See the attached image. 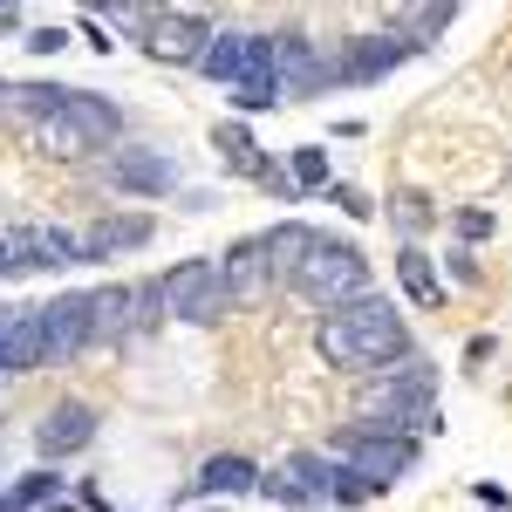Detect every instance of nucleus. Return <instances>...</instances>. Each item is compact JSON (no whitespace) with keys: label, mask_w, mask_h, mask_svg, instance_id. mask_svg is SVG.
<instances>
[{"label":"nucleus","mask_w":512,"mask_h":512,"mask_svg":"<svg viewBox=\"0 0 512 512\" xmlns=\"http://www.w3.org/2000/svg\"><path fill=\"white\" fill-rule=\"evenodd\" d=\"M246 62H253V35H212L205 55H198V69H205L212 82H226V89L246 76Z\"/></svg>","instance_id":"obj_18"},{"label":"nucleus","mask_w":512,"mask_h":512,"mask_svg":"<svg viewBox=\"0 0 512 512\" xmlns=\"http://www.w3.org/2000/svg\"><path fill=\"white\" fill-rule=\"evenodd\" d=\"M151 239V219L144 212H117V219H96L89 233H76L82 260H117V253H130V246H144Z\"/></svg>","instance_id":"obj_13"},{"label":"nucleus","mask_w":512,"mask_h":512,"mask_svg":"<svg viewBox=\"0 0 512 512\" xmlns=\"http://www.w3.org/2000/svg\"><path fill=\"white\" fill-rule=\"evenodd\" d=\"M233 103H239V110H274V103H280V82L274 76H239L233 82Z\"/></svg>","instance_id":"obj_25"},{"label":"nucleus","mask_w":512,"mask_h":512,"mask_svg":"<svg viewBox=\"0 0 512 512\" xmlns=\"http://www.w3.org/2000/svg\"><path fill=\"white\" fill-rule=\"evenodd\" d=\"M219 158L233 164L239 178H260V171H267V158H260V144H253L246 123H219Z\"/></svg>","instance_id":"obj_20"},{"label":"nucleus","mask_w":512,"mask_h":512,"mask_svg":"<svg viewBox=\"0 0 512 512\" xmlns=\"http://www.w3.org/2000/svg\"><path fill=\"white\" fill-rule=\"evenodd\" d=\"M110 185L144 192V198H164L171 185H178V171H171L164 151H117V158H110Z\"/></svg>","instance_id":"obj_12"},{"label":"nucleus","mask_w":512,"mask_h":512,"mask_svg":"<svg viewBox=\"0 0 512 512\" xmlns=\"http://www.w3.org/2000/svg\"><path fill=\"white\" fill-rule=\"evenodd\" d=\"M260 492H267V499H280V506H308V492H301V485H294V478H287V472L260 478Z\"/></svg>","instance_id":"obj_27"},{"label":"nucleus","mask_w":512,"mask_h":512,"mask_svg":"<svg viewBox=\"0 0 512 512\" xmlns=\"http://www.w3.org/2000/svg\"><path fill=\"white\" fill-rule=\"evenodd\" d=\"M315 349L335 369H383V362H403L410 355V335L390 315V301H349V308H335V315L321 321Z\"/></svg>","instance_id":"obj_2"},{"label":"nucleus","mask_w":512,"mask_h":512,"mask_svg":"<svg viewBox=\"0 0 512 512\" xmlns=\"http://www.w3.org/2000/svg\"><path fill=\"white\" fill-rule=\"evenodd\" d=\"M451 14H458V7H403V28H396V35L410 41V48H424L431 35L451 28Z\"/></svg>","instance_id":"obj_22"},{"label":"nucleus","mask_w":512,"mask_h":512,"mask_svg":"<svg viewBox=\"0 0 512 512\" xmlns=\"http://www.w3.org/2000/svg\"><path fill=\"white\" fill-rule=\"evenodd\" d=\"M355 410H362V431H390V437H417V431H437L444 424L437 417V376H431L424 355H403L390 376L362 383Z\"/></svg>","instance_id":"obj_1"},{"label":"nucleus","mask_w":512,"mask_h":512,"mask_svg":"<svg viewBox=\"0 0 512 512\" xmlns=\"http://www.w3.org/2000/svg\"><path fill=\"white\" fill-rule=\"evenodd\" d=\"M294 287L315 301V308H349V301H369V260L355 253L349 239H315V253L301 260Z\"/></svg>","instance_id":"obj_4"},{"label":"nucleus","mask_w":512,"mask_h":512,"mask_svg":"<svg viewBox=\"0 0 512 512\" xmlns=\"http://www.w3.org/2000/svg\"><path fill=\"white\" fill-rule=\"evenodd\" d=\"M280 472L294 478V485H301V492H308V506H315V499H328V492H335V465H328V458H321V451H294V458H287V465H280Z\"/></svg>","instance_id":"obj_21"},{"label":"nucleus","mask_w":512,"mask_h":512,"mask_svg":"<svg viewBox=\"0 0 512 512\" xmlns=\"http://www.w3.org/2000/svg\"><path fill=\"white\" fill-rule=\"evenodd\" d=\"M396 280H403V294H410L417 308H431V315L444 308V280H437L424 246H403V253H396Z\"/></svg>","instance_id":"obj_17"},{"label":"nucleus","mask_w":512,"mask_h":512,"mask_svg":"<svg viewBox=\"0 0 512 512\" xmlns=\"http://www.w3.org/2000/svg\"><path fill=\"white\" fill-rule=\"evenodd\" d=\"M130 328H144L137 287H103V294H89V342H117Z\"/></svg>","instance_id":"obj_15"},{"label":"nucleus","mask_w":512,"mask_h":512,"mask_svg":"<svg viewBox=\"0 0 512 512\" xmlns=\"http://www.w3.org/2000/svg\"><path fill=\"white\" fill-rule=\"evenodd\" d=\"M396 226H403V233H424V226H431V198L403 192V198H396Z\"/></svg>","instance_id":"obj_26"},{"label":"nucleus","mask_w":512,"mask_h":512,"mask_svg":"<svg viewBox=\"0 0 512 512\" xmlns=\"http://www.w3.org/2000/svg\"><path fill=\"white\" fill-rule=\"evenodd\" d=\"M287 178H294V192H321V185H328V151H315V144L294 151V171H287Z\"/></svg>","instance_id":"obj_24"},{"label":"nucleus","mask_w":512,"mask_h":512,"mask_svg":"<svg viewBox=\"0 0 512 512\" xmlns=\"http://www.w3.org/2000/svg\"><path fill=\"white\" fill-rule=\"evenodd\" d=\"M41 499H55V472H28L7 499H0V512H28V506H41Z\"/></svg>","instance_id":"obj_23"},{"label":"nucleus","mask_w":512,"mask_h":512,"mask_svg":"<svg viewBox=\"0 0 512 512\" xmlns=\"http://www.w3.org/2000/svg\"><path fill=\"white\" fill-rule=\"evenodd\" d=\"M192 492H219V499H239V492H260V472L246 458H205V472L192 478Z\"/></svg>","instance_id":"obj_19"},{"label":"nucleus","mask_w":512,"mask_h":512,"mask_svg":"<svg viewBox=\"0 0 512 512\" xmlns=\"http://www.w3.org/2000/svg\"><path fill=\"white\" fill-rule=\"evenodd\" d=\"M35 362H48V349H41V308H0V369L21 376Z\"/></svg>","instance_id":"obj_10"},{"label":"nucleus","mask_w":512,"mask_h":512,"mask_svg":"<svg viewBox=\"0 0 512 512\" xmlns=\"http://www.w3.org/2000/svg\"><path fill=\"white\" fill-rule=\"evenodd\" d=\"M485 233H492V212H478V205L458 212V239H485Z\"/></svg>","instance_id":"obj_30"},{"label":"nucleus","mask_w":512,"mask_h":512,"mask_svg":"<svg viewBox=\"0 0 512 512\" xmlns=\"http://www.w3.org/2000/svg\"><path fill=\"white\" fill-rule=\"evenodd\" d=\"M219 274H226V294H233V308H239V301H260V294L274 287V267H267L260 239H239L233 253L219 260Z\"/></svg>","instance_id":"obj_14"},{"label":"nucleus","mask_w":512,"mask_h":512,"mask_svg":"<svg viewBox=\"0 0 512 512\" xmlns=\"http://www.w3.org/2000/svg\"><path fill=\"white\" fill-rule=\"evenodd\" d=\"M117 123L123 117H117L110 96H96V89H69L62 110L35 123V137H41V151H55V158H89V151H110Z\"/></svg>","instance_id":"obj_3"},{"label":"nucleus","mask_w":512,"mask_h":512,"mask_svg":"<svg viewBox=\"0 0 512 512\" xmlns=\"http://www.w3.org/2000/svg\"><path fill=\"white\" fill-rule=\"evenodd\" d=\"M0 96H7V89H0Z\"/></svg>","instance_id":"obj_32"},{"label":"nucleus","mask_w":512,"mask_h":512,"mask_svg":"<svg viewBox=\"0 0 512 512\" xmlns=\"http://www.w3.org/2000/svg\"><path fill=\"white\" fill-rule=\"evenodd\" d=\"M335 451H342V472H355L369 492H390L396 478L417 465V444H410V437L362 431V424H355V431H342V444H335Z\"/></svg>","instance_id":"obj_6"},{"label":"nucleus","mask_w":512,"mask_h":512,"mask_svg":"<svg viewBox=\"0 0 512 512\" xmlns=\"http://www.w3.org/2000/svg\"><path fill=\"white\" fill-rule=\"evenodd\" d=\"M410 55H417V48L396 35V28L390 35H355L349 55L335 62V82H376V76H390L396 62H410Z\"/></svg>","instance_id":"obj_7"},{"label":"nucleus","mask_w":512,"mask_h":512,"mask_svg":"<svg viewBox=\"0 0 512 512\" xmlns=\"http://www.w3.org/2000/svg\"><path fill=\"white\" fill-rule=\"evenodd\" d=\"M96 437V410L89 403H76V396H62L48 417L35 424V444H41V458H69V451H82Z\"/></svg>","instance_id":"obj_8"},{"label":"nucleus","mask_w":512,"mask_h":512,"mask_svg":"<svg viewBox=\"0 0 512 512\" xmlns=\"http://www.w3.org/2000/svg\"><path fill=\"white\" fill-rule=\"evenodd\" d=\"M89 342V294H55L48 308H41V349L55 355H76Z\"/></svg>","instance_id":"obj_9"},{"label":"nucleus","mask_w":512,"mask_h":512,"mask_svg":"<svg viewBox=\"0 0 512 512\" xmlns=\"http://www.w3.org/2000/svg\"><path fill=\"white\" fill-rule=\"evenodd\" d=\"M62 41H69V35H62V28H35V35H28V48H35V55H55Z\"/></svg>","instance_id":"obj_31"},{"label":"nucleus","mask_w":512,"mask_h":512,"mask_svg":"<svg viewBox=\"0 0 512 512\" xmlns=\"http://www.w3.org/2000/svg\"><path fill=\"white\" fill-rule=\"evenodd\" d=\"M205 41H212V28H205L198 14H158V21H151V62H192L198 69Z\"/></svg>","instance_id":"obj_11"},{"label":"nucleus","mask_w":512,"mask_h":512,"mask_svg":"<svg viewBox=\"0 0 512 512\" xmlns=\"http://www.w3.org/2000/svg\"><path fill=\"white\" fill-rule=\"evenodd\" d=\"M328 499H342V506H362V499H376V492H369V485H362L355 472H335V492H328Z\"/></svg>","instance_id":"obj_28"},{"label":"nucleus","mask_w":512,"mask_h":512,"mask_svg":"<svg viewBox=\"0 0 512 512\" xmlns=\"http://www.w3.org/2000/svg\"><path fill=\"white\" fill-rule=\"evenodd\" d=\"M164 308L178 321H198V328H212V321L233 315V294H226V274H219V260H178L171 274L158 280Z\"/></svg>","instance_id":"obj_5"},{"label":"nucleus","mask_w":512,"mask_h":512,"mask_svg":"<svg viewBox=\"0 0 512 512\" xmlns=\"http://www.w3.org/2000/svg\"><path fill=\"white\" fill-rule=\"evenodd\" d=\"M0 274H28V253H21V233L0 239Z\"/></svg>","instance_id":"obj_29"},{"label":"nucleus","mask_w":512,"mask_h":512,"mask_svg":"<svg viewBox=\"0 0 512 512\" xmlns=\"http://www.w3.org/2000/svg\"><path fill=\"white\" fill-rule=\"evenodd\" d=\"M260 253H267L274 280H294V274H301V260L315 253V233H308L301 219H287V226H274V233H260Z\"/></svg>","instance_id":"obj_16"}]
</instances>
